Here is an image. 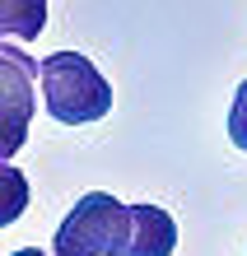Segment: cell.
<instances>
[{"instance_id": "6da1fadb", "label": "cell", "mask_w": 247, "mask_h": 256, "mask_svg": "<svg viewBox=\"0 0 247 256\" xmlns=\"http://www.w3.org/2000/svg\"><path fill=\"white\" fill-rule=\"evenodd\" d=\"M42 102L61 126H89L112 112V84L98 74V66L80 52H52L38 61Z\"/></svg>"}, {"instance_id": "5b68a950", "label": "cell", "mask_w": 247, "mask_h": 256, "mask_svg": "<svg viewBox=\"0 0 247 256\" xmlns=\"http://www.w3.org/2000/svg\"><path fill=\"white\" fill-rule=\"evenodd\" d=\"M42 28H47V0H0V42H33L42 38Z\"/></svg>"}, {"instance_id": "277c9868", "label": "cell", "mask_w": 247, "mask_h": 256, "mask_svg": "<svg viewBox=\"0 0 247 256\" xmlns=\"http://www.w3.org/2000/svg\"><path fill=\"white\" fill-rule=\"evenodd\" d=\"M177 247V224L159 205H131V228L121 256H173Z\"/></svg>"}, {"instance_id": "ba28073f", "label": "cell", "mask_w": 247, "mask_h": 256, "mask_svg": "<svg viewBox=\"0 0 247 256\" xmlns=\"http://www.w3.org/2000/svg\"><path fill=\"white\" fill-rule=\"evenodd\" d=\"M10 256H47V252H38V247H19V252H10Z\"/></svg>"}, {"instance_id": "3957f363", "label": "cell", "mask_w": 247, "mask_h": 256, "mask_svg": "<svg viewBox=\"0 0 247 256\" xmlns=\"http://www.w3.org/2000/svg\"><path fill=\"white\" fill-rule=\"evenodd\" d=\"M38 80V61L19 47H0V163H10L28 140V126H33V94Z\"/></svg>"}, {"instance_id": "7a4b0ae2", "label": "cell", "mask_w": 247, "mask_h": 256, "mask_svg": "<svg viewBox=\"0 0 247 256\" xmlns=\"http://www.w3.org/2000/svg\"><path fill=\"white\" fill-rule=\"evenodd\" d=\"M131 228V205H121L107 191H89L61 219L52 238V256H121Z\"/></svg>"}, {"instance_id": "8992f818", "label": "cell", "mask_w": 247, "mask_h": 256, "mask_svg": "<svg viewBox=\"0 0 247 256\" xmlns=\"http://www.w3.org/2000/svg\"><path fill=\"white\" fill-rule=\"evenodd\" d=\"M28 177L19 168H10V163H0V228H10L14 219L28 210Z\"/></svg>"}, {"instance_id": "52a82bcc", "label": "cell", "mask_w": 247, "mask_h": 256, "mask_svg": "<svg viewBox=\"0 0 247 256\" xmlns=\"http://www.w3.org/2000/svg\"><path fill=\"white\" fill-rule=\"evenodd\" d=\"M228 140H233L242 154H247V80L238 84L233 94V108H228Z\"/></svg>"}]
</instances>
